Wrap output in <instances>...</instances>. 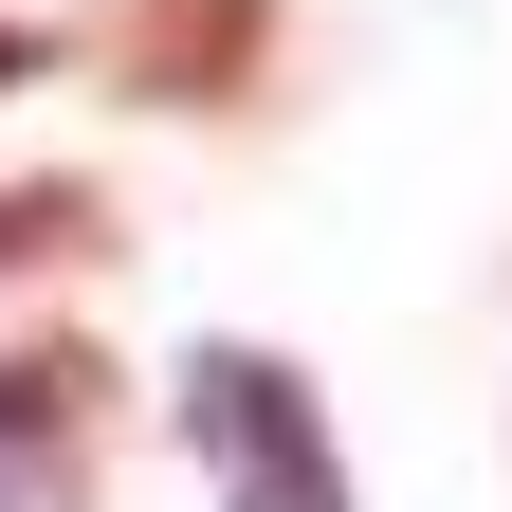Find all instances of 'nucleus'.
<instances>
[{
	"label": "nucleus",
	"instance_id": "obj_3",
	"mask_svg": "<svg viewBox=\"0 0 512 512\" xmlns=\"http://www.w3.org/2000/svg\"><path fill=\"white\" fill-rule=\"evenodd\" d=\"M92 421V348H0V439H74Z\"/></svg>",
	"mask_w": 512,
	"mask_h": 512
},
{
	"label": "nucleus",
	"instance_id": "obj_5",
	"mask_svg": "<svg viewBox=\"0 0 512 512\" xmlns=\"http://www.w3.org/2000/svg\"><path fill=\"white\" fill-rule=\"evenodd\" d=\"M0 74H19V19H0Z\"/></svg>",
	"mask_w": 512,
	"mask_h": 512
},
{
	"label": "nucleus",
	"instance_id": "obj_4",
	"mask_svg": "<svg viewBox=\"0 0 512 512\" xmlns=\"http://www.w3.org/2000/svg\"><path fill=\"white\" fill-rule=\"evenodd\" d=\"M74 238H92V183H0V275H37Z\"/></svg>",
	"mask_w": 512,
	"mask_h": 512
},
{
	"label": "nucleus",
	"instance_id": "obj_2",
	"mask_svg": "<svg viewBox=\"0 0 512 512\" xmlns=\"http://www.w3.org/2000/svg\"><path fill=\"white\" fill-rule=\"evenodd\" d=\"M128 74H147L165 110H202L256 74V0H128Z\"/></svg>",
	"mask_w": 512,
	"mask_h": 512
},
{
	"label": "nucleus",
	"instance_id": "obj_1",
	"mask_svg": "<svg viewBox=\"0 0 512 512\" xmlns=\"http://www.w3.org/2000/svg\"><path fill=\"white\" fill-rule=\"evenodd\" d=\"M183 439L220 458V512H348V458L311 421V384L275 348H202L183 366Z\"/></svg>",
	"mask_w": 512,
	"mask_h": 512
}]
</instances>
